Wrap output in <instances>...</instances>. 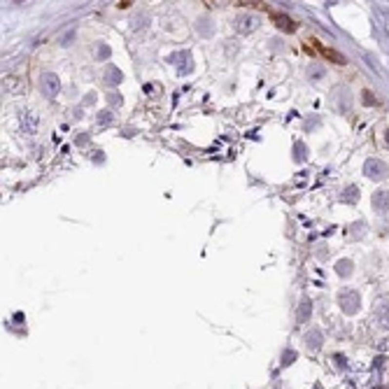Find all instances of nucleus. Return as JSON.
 Segmentation results:
<instances>
[{
  "mask_svg": "<svg viewBox=\"0 0 389 389\" xmlns=\"http://www.w3.org/2000/svg\"><path fill=\"white\" fill-rule=\"evenodd\" d=\"M322 75H324V70H322L319 65H312V68H310V77H312V79H315V77H322Z\"/></svg>",
  "mask_w": 389,
  "mask_h": 389,
  "instance_id": "nucleus-15",
  "label": "nucleus"
},
{
  "mask_svg": "<svg viewBox=\"0 0 389 389\" xmlns=\"http://www.w3.org/2000/svg\"><path fill=\"white\" fill-rule=\"evenodd\" d=\"M107 98H110V105H117V107L121 105V96L119 94H110Z\"/></svg>",
  "mask_w": 389,
  "mask_h": 389,
  "instance_id": "nucleus-14",
  "label": "nucleus"
},
{
  "mask_svg": "<svg viewBox=\"0 0 389 389\" xmlns=\"http://www.w3.org/2000/svg\"><path fill=\"white\" fill-rule=\"evenodd\" d=\"M364 103H366V105H375V98H373L370 91H364Z\"/></svg>",
  "mask_w": 389,
  "mask_h": 389,
  "instance_id": "nucleus-16",
  "label": "nucleus"
},
{
  "mask_svg": "<svg viewBox=\"0 0 389 389\" xmlns=\"http://www.w3.org/2000/svg\"><path fill=\"white\" fill-rule=\"evenodd\" d=\"M310 315H312V303H310V301H303L301 308H298V322H308Z\"/></svg>",
  "mask_w": 389,
  "mask_h": 389,
  "instance_id": "nucleus-12",
  "label": "nucleus"
},
{
  "mask_svg": "<svg viewBox=\"0 0 389 389\" xmlns=\"http://www.w3.org/2000/svg\"><path fill=\"white\" fill-rule=\"evenodd\" d=\"M294 359H296V352H287V354H284V359H282V364H292Z\"/></svg>",
  "mask_w": 389,
  "mask_h": 389,
  "instance_id": "nucleus-18",
  "label": "nucleus"
},
{
  "mask_svg": "<svg viewBox=\"0 0 389 389\" xmlns=\"http://www.w3.org/2000/svg\"><path fill=\"white\" fill-rule=\"evenodd\" d=\"M357 198H359L357 187H347V189L340 194V203H357Z\"/></svg>",
  "mask_w": 389,
  "mask_h": 389,
  "instance_id": "nucleus-11",
  "label": "nucleus"
},
{
  "mask_svg": "<svg viewBox=\"0 0 389 389\" xmlns=\"http://www.w3.org/2000/svg\"><path fill=\"white\" fill-rule=\"evenodd\" d=\"M98 117H100V124H110V112H107V110L105 112H100Z\"/></svg>",
  "mask_w": 389,
  "mask_h": 389,
  "instance_id": "nucleus-19",
  "label": "nucleus"
},
{
  "mask_svg": "<svg viewBox=\"0 0 389 389\" xmlns=\"http://www.w3.org/2000/svg\"><path fill=\"white\" fill-rule=\"evenodd\" d=\"M40 86H42V94L44 96L54 98V96L61 91V79H58L54 73H44L42 77H40Z\"/></svg>",
  "mask_w": 389,
  "mask_h": 389,
  "instance_id": "nucleus-3",
  "label": "nucleus"
},
{
  "mask_svg": "<svg viewBox=\"0 0 389 389\" xmlns=\"http://www.w3.org/2000/svg\"><path fill=\"white\" fill-rule=\"evenodd\" d=\"M352 271H354V268H352V261H350V259H343V261L336 263V273L340 275V277H350Z\"/></svg>",
  "mask_w": 389,
  "mask_h": 389,
  "instance_id": "nucleus-10",
  "label": "nucleus"
},
{
  "mask_svg": "<svg viewBox=\"0 0 389 389\" xmlns=\"http://www.w3.org/2000/svg\"><path fill=\"white\" fill-rule=\"evenodd\" d=\"M338 305H340V310H343L345 315H354V312H359L361 296H359V292H354V289H343V292L338 294Z\"/></svg>",
  "mask_w": 389,
  "mask_h": 389,
  "instance_id": "nucleus-1",
  "label": "nucleus"
},
{
  "mask_svg": "<svg viewBox=\"0 0 389 389\" xmlns=\"http://www.w3.org/2000/svg\"><path fill=\"white\" fill-rule=\"evenodd\" d=\"M305 152H308L305 147H301V145H296V161H301V158H305Z\"/></svg>",
  "mask_w": 389,
  "mask_h": 389,
  "instance_id": "nucleus-17",
  "label": "nucleus"
},
{
  "mask_svg": "<svg viewBox=\"0 0 389 389\" xmlns=\"http://www.w3.org/2000/svg\"><path fill=\"white\" fill-rule=\"evenodd\" d=\"M305 340H308V347H310V350H317V347L322 345V331H317V329L308 331Z\"/></svg>",
  "mask_w": 389,
  "mask_h": 389,
  "instance_id": "nucleus-9",
  "label": "nucleus"
},
{
  "mask_svg": "<svg viewBox=\"0 0 389 389\" xmlns=\"http://www.w3.org/2000/svg\"><path fill=\"white\" fill-rule=\"evenodd\" d=\"M373 208H375V212H380V214L389 212V191L380 189L373 194Z\"/></svg>",
  "mask_w": 389,
  "mask_h": 389,
  "instance_id": "nucleus-5",
  "label": "nucleus"
},
{
  "mask_svg": "<svg viewBox=\"0 0 389 389\" xmlns=\"http://www.w3.org/2000/svg\"><path fill=\"white\" fill-rule=\"evenodd\" d=\"M364 173L370 179H387L389 168H387V163L380 161V158H368L366 163H364Z\"/></svg>",
  "mask_w": 389,
  "mask_h": 389,
  "instance_id": "nucleus-2",
  "label": "nucleus"
},
{
  "mask_svg": "<svg viewBox=\"0 0 389 389\" xmlns=\"http://www.w3.org/2000/svg\"><path fill=\"white\" fill-rule=\"evenodd\" d=\"M256 26H259L256 17H240V19H238V31L240 33H252Z\"/></svg>",
  "mask_w": 389,
  "mask_h": 389,
  "instance_id": "nucleus-7",
  "label": "nucleus"
},
{
  "mask_svg": "<svg viewBox=\"0 0 389 389\" xmlns=\"http://www.w3.org/2000/svg\"><path fill=\"white\" fill-rule=\"evenodd\" d=\"M319 52H322V56L324 58H329V61H333V63H345V56L340 52H336V49H326V47H319Z\"/></svg>",
  "mask_w": 389,
  "mask_h": 389,
  "instance_id": "nucleus-8",
  "label": "nucleus"
},
{
  "mask_svg": "<svg viewBox=\"0 0 389 389\" xmlns=\"http://www.w3.org/2000/svg\"><path fill=\"white\" fill-rule=\"evenodd\" d=\"M385 140H387V145H389V131H387V136H385Z\"/></svg>",
  "mask_w": 389,
  "mask_h": 389,
  "instance_id": "nucleus-20",
  "label": "nucleus"
},
{
  "mask_svg": "<svg viewBox=\"0 0 389 389\" xmlns=\"http://www.w3.org/2000/svg\"><path fill=\"white\" fill-rule=\"evenodd\" d=\"M375 317H378V322L385 329H389V301H385V303H380L375 308Z\"/></svg>",
  "mask_w": 389,
  "mask_h": 389,
  "instance_id": "nucleus-6",
  "label": "nucleus"
},
{
  "mask_svg": "<svg viewBox=\"0 0 389 389\" xmlns=\"http://www.w3.org/2000/svg\"><path fill=\"white\" fill-rule=\"evenodd\" d=\"M271 19H273V23L280 28V31H284V33H294L296 31V23L287 17V14H282V12H273L271 14Z\"/></svg>",
  "mask_w": 389,
  "mask_h": 389,
  "instance_id": "nucleus-4",
  "label": "nucleus"
},
{
  "mask_svg": "<svg viewBox=\"0 0 389 389\" xmlns=\"http://www.w3.org/2000/svg\"><path fill=\"white\" fill-rule=\"evenodd\" d=\"M105 77H107V84H119V82H121V73H119L117 68H107Z\"/></svg>",
  "mask_w": 389,
  "mask_h": 389,
  "instance_id": "nucleus-13",
  "label": "nucleus"
},
{
  "mask_svg": "<svg viewBox=\"0 0 389 389\" xmlns=\"http://www.w3.org/2000/svg\"><path fill=\"white\" fill-rule=\"evenodd\" d=\"M387 389H389V387H387Z\"/></svg>",
  "mask_w": 389,
  "mask_h": 389,
  "instance_id": "nucleus-21",
  "label": "nucleus"
}]
</instances>
